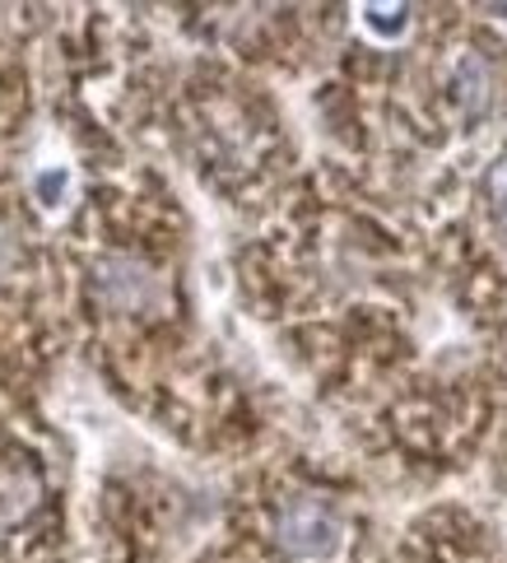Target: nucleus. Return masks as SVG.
Listing matches in <instances>:
<instances>
[{
  "mask_svg": "<svg viewBox=\"0 0 507 563\" xmlns=\"http://www.w3.org/2000/svg\"><path fill=\"white\" fill-rule=\"evenodd\" d=\"M275 545L298 563H335L344 554V521L327 498L294 494L275 517Z\"/></svg>",
  "mask_w": 507,
  "mask_h": 563,
  "instance_id": "obj_1",
  "label": "nucleus"
},
{
  "mask_svg": "<svg viewBox=\"0 0 507 563\" xmlns=\"http://www.w3.org/2000/svg\"><path fill=\"white\" fill-rule=\"evenodd\" d=\"M93 289L103 298V308L121 312V317H150L168 303V289H164V275L154 266H145L140 256L126 252H112L93 266Z\"/></svg>",
  "mask_w": 507,
  "mask_h": 563,
  "instance_id": "obj_2",
  "label": "nucleus"
},
{
  "mask_svg": "<svg viewBox=\"0 0 507 563\" xmlns=\"http://www.w3.org/2000/svg\"><path fill=\"white\" fill-rule=\"evenodd\" d=\"M456 103L471 122L489 112V66H484L475 52H465L456 62Z\"/></svg>",
  "mask_w": 507,
  "mask_h": 563,
  "instance_id": "obj_3",
  "label": "nucleus"
},
{
  "mask_svg": "<svg viewBox=\"0 0 507 563\" xmlns=\"http://www.w3.org/2000/svg\"><path fill=\"white\" fill-rule=\"evenodd\" d=\"M37 503V479L29 471H10L0 479V521H19L24 512H33Z\"/></svg>",
  "mask_w": 507,
  "mask_h": 563,
  "instance_id": "obj_4",
  "label": "nucleus"
},
{
  "mask_svg": "<svg viewBox=\"0 0 507 563\" xmlns=\"http://www.w3.org/2000/svg\"><path fill=\"white\" fill-rule=\"evenodd\" d=\"M363 24H368L377 37H400L405 33V24H410V10H405V5H368V10H363Z\"/></svg>",
  "mask_w": 507,
  "mask_h": 563,
  "instance_id": "obj_5",
  "label": "nucleus"
},
{
  "mask_svg": "<svg viewBox=\"0 0 507 563\" xmlns=\"http://www.w3.org/2000/svg\"><path fill=\"white\" fill-rule=\"evenodd\" d=\"M66 191H70V173L66 168H47V173L33 177V196H37V206H47V210H56L60 200H66Z\"/></svg>",
  "mask_w": 507,
  "mask_h": 563,
  "instance_id": "obj_6",
  "label": "nucleus"
},
{
  "mask_svg": "<svg viewBox=\"0 0 507 563\" xmlns=\"http://www.w3.org/2000/svg\"><path fill=\"white\" fill-rule=\"evenodd\" d=\"M489 191H494V214H498V224L507 229V158H498V164H494Z\"/></svg>",
  "mask_w": 507,
  "mask_h": 563,
  "instance_id": "obj_7",
  "label": "nucleus"
},
{
  "mask_svg": "<svg viewBox=\"0 0 507 563\" xmlns=\"http://www.w3.org/2000/svg\"><path fill=\"white\" fill-rule=\"evenodd\" d=\"M19 266V243H14V229L0 219V279Z\"/></svg>",
  "mask_w": 507,
  "mask_h": 563,
  "instance_id": "obj_8",
  "label": "nucleus"
}]
</instances>
